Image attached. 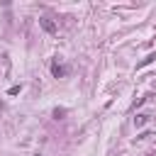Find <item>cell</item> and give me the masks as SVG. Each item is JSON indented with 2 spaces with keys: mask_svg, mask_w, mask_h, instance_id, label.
Returning <instances> with one entry per match:
<instances>
[{
  "mask_svg": "<svg viewBox=\"0 0 156 156\" xmlns=\"http://www.w3.org/2000/svg\"><path fill=\"white\" fill-rule=\"evenodd\" d=\"M146 98H149V95H144V98H139V100L134 102V107H139V105H144V102H146Z\"/></svg>",
  "mask_w": 156,
  "mask_h": 156,
  "instance_id": "7",
  "label": "cell"
},
{
  "mask_svg": "<svg viewBox=\"0 0 156 156\" xmlns=\"http://www.w3.org/2000/svg\"><path fill=\"white\" fill-rule=\"evenodd\" d=\"M63 115H66V110H63V107H61V110H54V117H56V119H61Z\"/></svg>",
  "mask_w": 156,
  "mask_h": 156,
  "instance_id": "5",
  "label": "cell"
},
{
  "mask_svg": "<svg viewBox=\"0 0 156 156\" xmlns=\"http://www.w3.org/2000/svg\"><path fill=\"white\" fill-rule=\"evenodd\" d=\"M39 27L46 32V34H56L58 32V27H56V22H51L49 17H39Z\"/></svg>",
  "mask_w": 156,
  "mask_h": 156,
  "instance_id": "1",
  "label": "cell"
},
{
  "mask_svg": "<svg viewBox=\"0 0 156 156\" xmlns=\"http://www.w3.org/2000/svg\"><path fill=\"white\" fill-rule=\"evenodd\" d=\"M66 73H68V66H63V63H58V61L51 63V76H54V78H63Z\"/></svg>",
  "mask_w": 156,
  "mask_h": 156,
  "instance_id": "2",
  "label": "cell"
},
{
  "mask_svg": "<svg viewBox=\"0 0 156 156\" xmlns=\"http://www.w3.org/2000/svg\"><path fill=\"white\" fill-rule=\"evenodd\" d=\"M146 122H149V115H136V117H134V124H136V127H144Z\"/></svg>",
  "mask_w": 156,
  "mask_h": 156,
  "instance_id": "3",
  "label": "cell"
},
{
  "mask_svg": "<svg viewBox=\"0 0 156 156\" xmlns=\"http://www.w3.org/2000/svg\"><path fill=\"white\" fill-rule=\"evenodd\" d=\"M154 61H156V54H149V56H146V58H144V61H141L136 68H141V66H146V63H154Z\"/></svg>",
  "mask_w": 156,
  "mask_h": 156,
  "instance_id": "4",
  "label": "cell"
},
{
  "mask_svg": "<svg viewBox=\"0 0 156 156\" xmlns=\"http://www.w3.org/2000/svg\"><path fill=\"white\" fill-rule=\"evenodd\" d=\"M37 156H41V154H37Z\"/></svg>",
  "mask_w": 156,
  "mask_h": 156,
  "instance_id": "8",
  "label": "cell"
},
{
  "mask_svg": "<svg viewBox=\"0 0 156 156\" xmlns=\"http://www.w3.org/2000/svg\"><path fill=\"white\" fill-rule=\"evenodd\" d=\"M7 93H10V95H17V93H20V85H12V88H10Z\"/></svg>",
  "mask_w": 156,
  "mask_h": 156,
  "instance_id": "6",
  "label": "cell"
}]
</instances>
